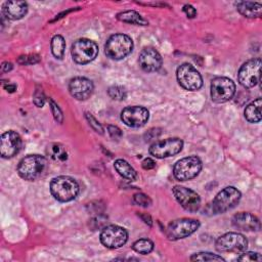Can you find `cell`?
<instances>
[{
    "label": "cell",
    "instance_id": "obj_1",
    "mask_svg": "<svg viewBox=\"0 0 262 262\" xmlns=\"http://www.w3.org/2000/svg\"><path fill=\"white\" fill-rule=\"evenodd\" d=\"M80 190L78 182L70 176H57L50 182V191L55 200L59 202H70L76 199Z\"/></svg>",
    "mask_w": 262,
    "mask_h": 262
},
{
    "label": "cell",
    "instance_id": "obj_2",
    "mask_svg": "<svg viewBox=\"0 0 262 262\" xmlns=\"http://www.w3.org/2000/svg\"><path fill=\"white\" fill-rule=\"evenodd\" d=\"M47 166V160L40 155H28L17 165V173L27 181H34L41 177Z\"/></svg>",
    "mask_w": 262,
    "mask_h": 262
},
{
    "label": "cell",
    "instance_id": "obj_3",
    "mask_svg": "<svg viewBox=\"0 0 262 262\" xmlns=\"http://www.w3.org/2000/svg\"><path fill=\"white\" fill-rule=\"evenodd\" d=\"M133 49L132 39L125 34L112 35L104 46V52L111 59L120 60L131 53Z\"/></svg>",
    "mask_w": 262,
    "mask_h": 262
},
{
    "label": "cell",
    "instance_id": "obj_4",
    "mask_svg": "<svg viewBox=\"0 0 262 262\" xmlns=\"http://www.w3.org/2000/svg\"><path fill=\"white\" fill-rule=\"evenodd\" d=\"M71 53L75 62L85 64L95 59L98 54V46L90 39H78L73 43Z\"/></svg>",
    "mask_w": 262,
    "mask_h": 262
},
{
    "label": "cell",
    "instance_id": "obj_5",
    "mask_svg": "<svg viewBox=\"0 0 262 262\" xmlns=\"http://www.w3.org/2000/svg\"><path fill=\"white\" fill-rule=\"evenodd\" d=\"M202 170V161L196 156L183 158L176 162L173 168L174 177L180 181L190 180L198 176Z\"/></svg>",
    "mask_w": 262,
    "mask_h": 262
},
{
    "label": "cell",
    "instance_id": "obj_6",
    "mask_svg": "<svg viewBox=\"0 0 262 262\" xmlns=\"http://www.w3.org/2000/svg\"><path fill=\"white\" fill-rule=\"evenodd\" d=\"M241 191L233 187L227 186L220 190L212 202V209L215 213H224L234 208L241 200Z\"/></svg>",
    "mask_w": 262,
    "mask_h": 262
},
{
    "label": "cell",
    "instance_id": "obj_7",
    "mask_svg": "<svg viewBox=\"0 0 262 262\" xmlns=\"http://www.w3.org/2000/svg\"><path fill=\"white\" fill-rule=\"evenodd\" d=\"M199 220L190 218H181L169 223L166 229V235L169 239L176 241L192 234L199 229Z\"/></svg>",
    "mask_w": 262,
    "mask_h": 262
},
{
    "label": "cell",
    "instance_id": "obj_8",
    "mask_svg": "<svg viewBox=\"0 0 262 262\" xmlns=\"http://www.w3.org/2000/svg\"><path fill=\"white\" fill-rule=\"evenodd\" d=\"M235 93L234 82L227 77H216L211 82V98L216 103L230 100Z\"/></svg>",
    "mask_w": 262,
    "mask_h": 262
},
{
    "label": "cell",
    "instance_id": "obj_9",
    "mask_svg": "<svg viewBox=\"0 0 262 262\" xmlns=\"http://www.w3.org/2000/svg\"><path fill=\"white\" fill-rule=\"evenodd\" d=\"M176 77L179 85L186 90L196 91L203 86L201 74L189 63H182L176 71Z\"/></svg>",
    "mask_w": 262,
    "mask_h": 262
},
{
    "label": "cell",
    "instance_id": "obj_10",
    "mask_svg": "<svg viewBox=\"0 0 262 262\" xmlns=\"http://www.w3.org/2000/svg\"><path fill=\"white\" fill-rule=\"evenodd\" d=\"M218 252L243 253L247 250L248 241L245 235L238 232H227L219 236L215 243Z\"/></svg>",
    "mask_w": 262,
    "mask_h": 262
},
{
    "label": "cell",
    "instance_id": "obj_11",
    "mask_svg": "<svg viewBox=\"0 0 262 262\" xmlns=\"http://www.w3.org/2000/svg\"><path fill=\"white\" fill-rule=\"evenodd\" d=\"M261 59L253 58L246 61L239 69L237 79L239 84L245 88H253L260 82Z\"/></svg>",
    "mask_w": 262,
    "mask_h": 262
},
{
    "label": "cell",
    "instance_id": "obj_12",
    "mask_svg": "<svg viewBox=\"0 0 262 262\" xmlns=\"http://www.w3.org/2000/svg\"><path fill=\"white\" fill-rule=\"evenodd\" d=\"M128 232L119 225L104 226L100 232L101 244L108 249H118L126 244Z\"/></svg>",
    "mask_w": 262,
    "mask_h": 262
},
{
    "label": "cell",
    "instance_id": "obj_13",
    "mask_svg": "<svg viewBox=\"0 0 262 262\" xmlns=\"http://www.w3.org/2000/svg\"><path fill=\"white\" fill-rule=\"evenodd\" d=\"M183 147V141L180 138H167L158 140L149 147V154L158 159L169 158L177 155Z\"/></svg>",
    "mask_w": 262,
    "mask_h": 262
},
{
    "label": "cell",
    "instance_id": "obj_14",
    "mask_svg": "<svg viewBox=\"0 0 262 262\" xmlns=\"http://www.w3.org/2000/svg\"><path fill=\"white\" fill-rule=\"evenodd\" d=\"M176 201L188 212H196L201 207L200 195L190 188L181 185H175L172 189Z\"/></svg>",
    "mask_w": 262,
    "mask_h": 262
},
{
    "label": "cell",
    "instance_id": "obj_15",
    "mask_svg": "<svg viewBox=\"0 0 262 262\" xmlns=\"http://www.w3.org/2000/svg\"><path fill=\"white\" fill-rule=\"evenodd\" d=\"M149 113L147 108L139 105L127 106L121 113V120L125 125L132 128L142 127L148 120Z\"/></svg>",
    "mask_w": 262,
    "mask_h": 262
},
{
    "label": "cell",
    "instance_id": "obj_16",
    "mask_svg": "<svg viewBox=\"0 0 262 262\" xmlns=\"http://www.w3.org/2000/svg\"><path fill=\"white\" fill-rule=\"evenodd\" d=\"M21 147V138L18 133L13 130L6 131L0 139V154L2 158L9 159L14 157Z\"/></svg>",
    "mask_w": 262,
    "mask_h": 262
},
{
    "label": "cell",
    "instance_id": "obj_17",
    "mask_svg": "<svg viewBox=\"0 0 262 262\" xmlns=\"http://www.w3.org/2000/svg\"><path fill=\"white\" fill-rule=\"evenodd\" d=\"M93 89V83L85 77H75L69 83V91L71 95L78 100L88 99L91 96Z\"/></svg>",
    "mask_w": 262,
    "mask_h": 262
},
{
    "label": "cell",
    "instance_id": "obj_18",
    "mask_svg": "<svg viewBox=\"0 0 262 262\" xmlns=\"http://www.w3.org/2000/svg\"><path fill=\"white\" fill-rule=\"evenodd\" d=\"M138 61L140 68L146 73L157 72L160 70L163 62L161 54L151 47H147L141 50Z\"/></svg>",
    "mask_w": 262,
    "mask_h": 262
},
{
    "label": "cell",
    "instance_id": "obj_19",
    "mask_svg": "<svg viewBox=\"0 0 262 262\" xmlns=\"http://www.w3.org/2000/svg\"><path fill=\"white\" fill-rule=\"evenodd\" d=\"M232 224L245 231H258L260 229L259 219L248 212H241L232 217Z\"/></svg>",
    "mask_w": 262,
    "mask_h": 262
},
{
    "label": "cell",
    "instance_id": "obj_20",
    "mask_svg": "<svg viewBox=\"0 0 262 262\" xmlns=\"http://www.w3.org/2000/svg\"><path fill=\"white\" fill-rule=\"evenodd\" d=\"M28 11V4L25 1H6L2 6V14L7 19L16 20L23 18Z\"/></svg>",
    "mask_w": 262,
    "mask_h": 262
},
{
    "label": "cell",
    "instance_id": "obj_21",
    "mask_svg": "<svg viewBox=\"0 0 262 262\" xmlns=\"http://www.w3.org/2000/svg\"><path fill=\"white\" fill-rule=\"evenodd\" d=\"M237 11L248 18H259L262 14V5L258 2L239 1L236 3Z\"/></svg>",
    "mask_w": 262,
    "mask_h": 262
},
{
    "label": "cell",
    "instance_id": "obj_22",
    "mask_svg": "<svg viewBox=\"0 0 262 262\" xmlns=\"http://www.w3.org/2000/svg\"><path fill=\"white\" fill-rule=\"evenodd\" d=\"M261 106L262 99L260 97L248 104L244 111L246 120L250 123H259L261 121Z\"/></svg>",
    "mask_w": 262,
    "mask_h": 262
},
{
    "label": "cell",
    "instance_id": "obj_23",
    "mask_svg": "<svg viewBox=\"0 0 262 262\" xmlns=\"http://www.w3.org/2000/svg\"><path fill=\"white\" fill-rule=\"evenodd\" d=\"M114 167L116 171L124 178L129 180H135L137 178V173L133 169V167L125 160L118 159L114 163Z\"/></svg>",
    "mask_w": 262,
    "mask_h": 262
},
{
    "label": "cell",
    "instance_id": "obj_24",
    "mask_svg": "<svg viewBox=\"0 0 262 262\" xmlns=\"http://www.w3.org/2000/svg\"><path fill=\"white\" fill-rule=\"evenodd\" d=\"M117 18L123 23L137 25V26H146L148 24V21L143 16H141L138 12L134 10H127V11L120 12L117 14Z\"/></svg>",
    "mask_w": 262,
    "mask_h": 262
},
{
    "label": "cell",
    "instance_id": "obj_25",
    "mask_svg": "<svg viewBox=\"0 0 262 262\" xmlns=\"http://www.w3.org/2000/svg\"><path fill=\"white\" fill-rule=\"evenodd\" d=\"M47 154L54 161L64 162L68 159V152L64 146L60 143H51L50 145H48Z\"/></svg>",
    "mask_w": 262,
    "mask_h": 262
},
{
    "label": "cell",
    "instance_id": "obj_26",
    "mask_svg": "<svg viewBox=\"0 0 262 262\" xmlns=\"http://www.w3.org/2000/svg\"><path fill=\"white\" fill-rule=\"evenodd\" d=\"M50 45H51L52 54L58 59L62 58L63 54H64V50H66V41H64L63 37L60 35L53 36V38L51 39Z\"/></svg>",
    "mask_w": 262,
    "mask_h": 262
},
{
    "label": "cell",
    "instance_id": "obj_27",
    "mask_svg": "<svg viewBox=\"0 0 262 262\" xmlns=\"http://www.w3.org/2000/svg\"><path fill=\"white\" fill-rule=\"evenodd\" d=\"M132 249L142 255L149 254L154 249V243L148 238H140L134 242L132 245Z\"/></svg>",
    "mask_w": 262,
    "mask_h": 262
},
{
    "label": "cell",
    "instance_id": "obj_28",
    "mask_svg": "<svg viewBox=\"0 0 262 262\" xmlns=\"http://www.w3.org/2000/svg\"><path fill=\"white\" fill-rule=\"evenodd\" d=\"M191 261H225L221 256L210 252H199L190 257Z\"/></svg>",
    "mask_w": 262,
    "mask_h": 262
},
{
    "label": "cell",
    "instance_id": "obj_29",
    "mask_svg": "<svg viewBox=\"0 0 262 262\" xmlns=\"http://www.w3.org/2000/svg\"><path fill=\"white\" fill-rule=\"evenodd\" d=\"M107 93H108L110 97L115 100H123L127 96V92H126L125 88L122 86H119V85L111 86L107 90Z\"/></svg>",
    "mask_w": 262,
    "mask_h": 262
},
{
    "label": "cell",
    "instance_id": "obj_30",
    "mask_svg": "<svg viewBox=\"0 0 262 262\" xmlns=\"http://www.w3.org/2000/svg\"><path fill=\"white\" fill-rule=\"evenodd\" d=\"M40 56L38 54H26V55H20L18 58H17V62L19 64H25V66H28V64H34V63H37L40 61Z\"/></svg>",
    "mask_w": 262,
    "mask_h": 262
},
{
    "label": "cell",
    "instance_id": "obj_31",
    "mask_svg": "<svg viewBox=\"0 0 262 262\" xmlns=\"http://www.w3.org/2000/svg\"><path fill=\"white\" fill-rule=\"evenodd\" d=\"M238 261H246V262H252V261H262V257L259 253L255 252H243L241 256L237 257Z\"/></svg>",
    "mask_w": 262,
    "mask_h": 262
},
{
    "label": "cell",
    "instance_id": "obj_32",
    "mask_svg": "<svg viewBox=\"0 0 262 262\" xmlns=\"http://www.w3.org/2000/svg\"><path fill=\"white\" fill-rule=\"evenodd\" d=\"M133 200H134V202H135L137 205H139V206H141V207H144V208H146V207H148V206L151 205V200H150V198H149L148 195L142 193V192L135 193L134 196H133Z\"/></svg>",
    "mask_w": 262,
    "mask_h": 262
},
{
    "label": "cell",
    "instance_id": "obj_33",
    "mask_svg": "<svg viewBox=\"0 0 262 262\" xmlns=\"http://www.w3.org/2000/svg\"><path fill=\"white\" fill-rule=\"evenodd\" d=\"M85 118H86V120L88 121L90 127H91L96 133L103 134V128H102V126L99 124V122H98L91 114L86 113V114H85Z\"/></svg>",
    "mask_w": 262,
    "mask_h": 262
},
{
    "label": "cell",
    "instance_id": "obj_34",
    "mask_svg": "<svg viewBox=\"0 0 262 262\" xmlns=\"http://www.w3.org/2000/svg\"><path fill=\"white\" fill-rule=\"evenodd\" d=\"M45 100H46V97L44 95V92L42 90V88H37L34 92V95H33V101L34 103L38 106V107H42L45 103Z\"/></svg>",
    "mask_w": 262,
    "mask_h": 262
},
{
    "label": "cell",
    "instance_id": "obj_35",
    "mask_svg": "<svg viewBox=\"0 0 262 262\" xmlns=\"http://www.w3.org/2000/svg\"><path fill=\"white\" fill-rule=\"evenodd\" d=\"M49 103H50V108H51V112H52V115H53L55 121L58 123H61L63 120L61 110L58 107V105L52 99H49Z\"/></svg>",
    "mask_w": 262,
    "mask_h": 262
},
{
    "label": "cell",
    "instance_id": "obj_36",
    "mask_svg": "<svg viewBox=\"0 0 262 262\" xmlns=\"http://www.w3.org/2000/svg\"><path fill=\"white\" fill-rule=\"evenodd\" d=\"M107 132H108L111 138H113V139L118 140L123 136V133H122L121 129L117 126H114V125H108L107 126Z\"/></svg>",
    "mask_w": 262,
    "mask_h": 262
},
{
    "label": "cell",
    "instance_id": "obj_37",
    "mask_svg": "<svg viewBox=\"0 0 262 262\" xmlns=\"http://www.w3.org/2000/svg\"><path fill=\"white\" fill-rule=\"evenodd\" d=\"M182 10H183V12L186 14V16H187L188 18H193V17L196 15V10H195V8H194L192 5H190V4H185V5L183 6Z\"/></svg>",
    "mask_w": 262,
    "mask_h": 262
},
{
    "label": "cell",
    "instance_id": "obj_38",
    "mask_svg": "<svg viewBox=\"0 0 262 262\" xmlns=\"http://www.w3.org/2000/svg\"><path fill=\"white\" fill-rule=\"evenodd\" d=\"M141 166L144 170H150V169H154L156 167V163L152 159L150 158H145L142 163H141Z\"/></svg>",
    "mask_w": 262,
    "mask_h": 262
},
{
    "label": "cell",
    "instance_id": "obj_39",
    "mask_svg": "<svg viewBox=\"0 0 262 262\" xmlns=\"http://www.w3.org/2000/svg\"><path fill=\"white\" fill-rule=\"evenodd\" d=\"M12 68H13L12 63H11V62H8V61H4V62L2 63V66H1V70H2L3 73H7V72L11 71Z\"/></svg>",
    "mask_w": 262,
    "mask_h": 262
},
{
    "label": "cell",
    "instance_id": "obj_40",
    "mask_svg": "<svg viewBox=\"0 0 262 262\" xmlns=\"http://www.w3.org/2000/svg\"><path fill=\"white\" fill-rule=\"evenodd\" d=\"M4 88L8 91V92H14L16 89V86L14 84H6L4 85Z\"/></svg>",
    "mask_w": 262,
    "mask_h": 262
}]
</instances>
